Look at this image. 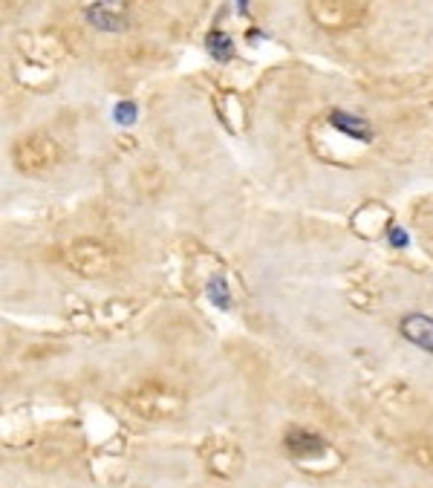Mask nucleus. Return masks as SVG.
<instances>
[{"label": "nucleus", "instance_id": "11", "mask_svg": "<svg viewBox=\"0 0 433 488\" xmlns=\"http://www.w3.org/2000/svg\"><path fill=\"white\" fill-rule=\"evenodd\" d=\"M390 243H393V246H399V249H404L407 243H411V237H407L404 229H393V231H390Z\"/></svg>", "mask_w": 433, "mask_h": 488}, {"label": "nucleus", "instance_id": "4", "mask_svg": "<svg viewBox=\"0 0 433 488\" xmlns=\"http://www.w3.org/2000/svg\"><path fill=\"white\" fill-rule=\"evenodd\" d=\"M87 20L102 32H122L128 27V18L118 6V0H99V4L87 6Z\"/></svg>", "mask_w": 433, "mask_h": 488}, {"label": "nucleus", "instance_id": "12", "mask_svg": "<svg viewBox=\"0 0 433 488\" xmlns=\"http://www.w3.org/2000/svg\"><path fill=\"white\" fill-rule=\"evenodd\" d=\"M237 6H240V15H249V0H237Z\"/></svg>", "mask_w": 433, "mask_h": 488}, {"label": "nucleus", "instance_id": "10", "mask_svg": "<svg viewBox=\"0 0 433 488\" xmlns=\"http://www.w3.org/2000/svg\"><path fill=\"white\" fill-rule=\"evenodd\" d=\"M116 121H118V125H133V121H136V104L133 102L116 104Z\"/></svg>", "mask_w": 433, "mask_h": 488}, {"label": "nucleus", "instance_id": "6", "mask_svg": "<svg viewBox=\"0 0 433 488\" xmlns=\"http://www.w3.org/2000/svg\"><path fill=\"white\" fill-rule=\"evenodd\" d=\"M399 330L411 344L433 353V318L430 315H407V318L399 324Z\"/></svg>", "mask_w": 433, "mask_h": 488}, {"label": "nucleus", "instance_id": "5", "mask_svg": "<svg viewBox=\"0 0 433 488\" xmlns=\"http://www.w3.org/2000/svg\"><path fill=\"white\" fill-rule=\"evenodd\" d=\"M286 451L292 454L295 459H309V456H318L327 451L324 439L318 433H309V431H301V428H292L286 433Z\"/></svg>", "mask_w": 433, "mask_h": 488}, {"label": "nucleus", "instance_id": "7", "mask_svg": "<svg viewBox=\"0 0 433 488\" xmlns=\"http://www.w3.org/2000/svg\"><path fill=\"white\" fill-rule=\"evenodd\" d=\"M329 125L332 128H338L344 136L350 139H358V142H370L373 139V130L364 118H358V116H350V113H341V110H335L329 113Z\"/></svg>", "mask_w": 433, "mask_h": 488}, {"label": "nucleus", "instance_id": "8", "mask_svg": "<svg viewBox=\"0 0 433 488\" xmlns=\"http://www.w3.org/2000/svg\"><path fill=\"white\" fill-rule=\"evenodd\" d=\"M205 46H208V53H211L216 61H231V55H234V41H231L226 32H220V29H214V32L208 35Z\"/></svg>", "mask_w": 433, "mask_h": 488}, {"label": "nucleus", "instance_id": "1", "mask_svg": "<svg viewBox=\"0 0 433 488\" xmlns=\"http://www.w3.org/2000/svg\"><path fill=\"white\" fill-rule=\"evenodd\" d=\"M128 405L144 419H165V416H174L179 410L182 399H179V393H174V390L165 387V384H142L133 393H128Z\"/></svg>", "mask_w": 433, "mask_h": 488}, {"label": "nucleus", "instance_id": "9", "mask_svg": "<svg viewBox=\"0 0 433 488\" xmlns=\"http://www.w3.org/2000/svg\"><path fill=\"white\" fill-rule=\"evenodd\" d=\"M231 292H228V283H226V278H220L216 275L211 283H208V298H211V304L214 306H220V309H228L231 306Z\"/></svg>", "mask_w": 433, "mask_h": 488}, {"label": "nucleus", "instance_id": "3", "mask_svg": "<svg viewBox=\"0 0 433 488\" xmlns=\"http://www.w3.org/2000/svg\"><path fill=\"white\" fill-rule=\"evenodd\" d=\"M67 263L76 272H81L87 278H95V275H107L113 269V255H110L107 246H102V243L81 240L67 252Z\"/></svg>", "mask_w": 433, "mask_h": 488}, {"label": "nucleus", "instance_id": "2", "mask_svg": "<svg viewBox=\"0 0 433 488\" xmlns=\"http://www.w3.org/2000/svg\"><path fill=\"white\" fill-rule=\"evenodd\" d=\"M15 162L23 174H46L58 162V144L46 136H29L15 148Z\"/></svg>", "mask_w": 433, "mask_h": 488}]
</instances>
